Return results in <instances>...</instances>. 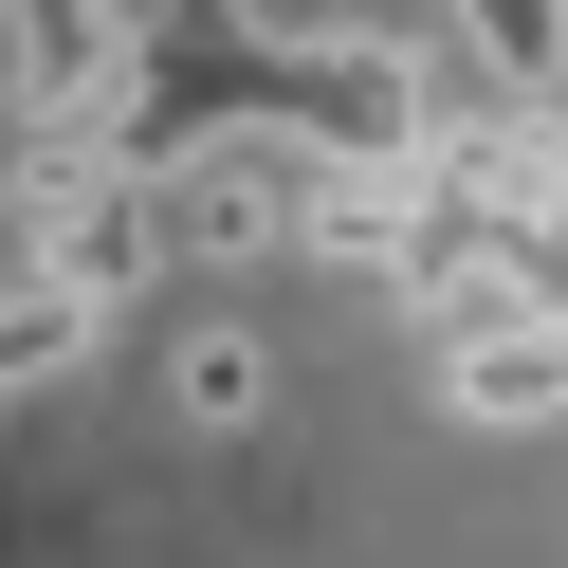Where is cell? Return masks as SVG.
<instances>
[{
    "mask_svg": "<svg viewBox=\"0 0 568 568\" xmlns=\"http://www.w3.org/2000/svg\"><path fill=\"white\" fill-rule=\"evenodd\" d=\"M239 111L294 129L312 165H422V148H440L404 38H239Z\"/></svg>",
    "mask_w": 568,
    "mask_h": 568,
    "instance_id": "6da1fadb",
    "label": "cell"
},
{
    "mask_svg": "<svg viewBox=\"0 0 568 568\" xmlns=\"http://www.w3.org/2000/svg\"><path fill=\"white\" fill-rule=\"evenodd\" d=\"M440 404H458V422H495V440H514V422H568V312L458 331V348H440Z\"/></svg>",
    "mask_w": 568,
    "mask_h": 568,
    "instance_id": "7a4b0ae2",
    "label": "cell"
},
{
    "mask_svg": "<svg viewBox=\"0 0 568 568\" xmlns=\"http://www.w3.org/2000/svg\"><path fill=\"white\" fill-rule=\"evenodd\" d=\"M92 348H111V294H74V275H0V404L74 385Z\"/></svg>",
    "mask_w": 568,
    "mask_h": 568,
    "instance_id": "3957f363",
    "label": "cell"
},
{
    "mask_svg": "<svg viewBox=\"0 0 568 568\" xmlns=\"http://www.w3.org/2000/svg\"><path fill=\"white\" fill-rule=\"evenodd\" d=\"M165 404H184L202 440L275 422V331H239V312H221V331H184V348H165Z\"/></svg>",
    "mask_w": 568,
    "mask_h": 568,
    "instance_id": "277c9868",
    "label": "cell"
},
{
    "mask_svg": "<svg viewBox=\"0 0 568 568\" xmlns=\"http://www.w3.org/2000/svg\"><path fill=\"white\" fill-rule=\"evenodd\" d=\"M458 55L495 92H568V0H458Z\"/></svg>",
    "mask_w": 568,
    "mask_h": 568,
    "instance_id": "5b68a950",
    "label": "cell"
}]
</instances>
